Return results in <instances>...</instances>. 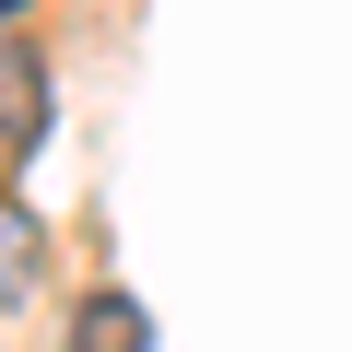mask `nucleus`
Wrapping results in <instances>:
<instances>
[{
	"instance_id": "obj_1",
	"label": "nucleus",
	"mask_w": 352,
	"mask_h": 352,
	"mask_svg": "<svg viewBox=\"0 0 352 352\" xmlns=\"http://www.w3.org/2000/svg\"><path fill=\"white\" fill-rule=\"evenodd\" d=\"M47 129V59L0 36V141H36Z\"/></svg>"
},
{
	"instance_id": "obj_2",
	"label": "nucleus",
	"mask_w": 352,
	"mask_h": 352,
	"mask_svg": "<svg viewBox=\"0 0 352 352\" xmlns=\"http://www.w3.org/2000/svg\"><path fill=\"white\" fill-rule=\"evenodd\" d=\"M71 352H153V317L129 294H82L71 305Z\"/></svg>"
},
{
	"instance_id": "obj_3",
	"label": "nucleus",
	"mask_w": 352,
	"mask_h": 352,
	"mask_svg": "<svg viewBox=\"0 0 352 352\" xmlns=\"http://www.w3.org/2000/svg\"><path fill=\"white\" fill-rule=\"evenodd\" d=\"M24 294H36V223L0 200V305H24Z\"/></svg>"
},
{
	"instance_id": "obj_4",
	"label": "nucleus",
	"mask_w": 352,
	"mask_h": 352,
	"mask_svg": "<svg viewBox=\"0 0 352 352\" xmlns=\"http://www.w3.org/2000/svg\"><path fill=\"white\" fill-rule=\"evenodd\" d=\"M12 12H24V0H0V24H12Z\"/></svg>"
}]
</instances>
